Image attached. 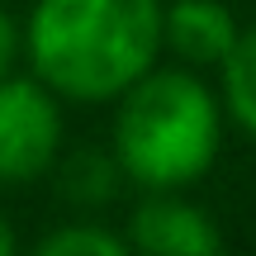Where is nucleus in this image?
<instances>
[{
  "label": "nucleus",
  "instance_id": "7ed1b4c3",
  "mask_svg": "<svg viewBox=\"0 0 256 256\" xmlns=\"http://www.w3.org/2000/svg\"><path fill=\"white\" fill-rule=\"evenodd\" d=\"M62 156V95L38 76H0V185H28Z\"/></svg>",
  "mask_w": 256,
  "mask_h": 256
},
{
  "label": "nucleus",
  "instance_id": "f03ea898",
  "mask_svg": "<svg viewBox=\"0 0 256 256\" xmlns=\"http://www.w3.org/2000/svg\"><path fill=\"white\" fill-rule=\"evenodd\" d=\"M114 162L142 190H190L223 147V100L194 66H152L119 95Z\"/></svg>",
  "mask_w": 256,
  "mask_h": 256
},
{
  "label": "nucleus",
  "instance_id": "423d86ee",
  "mask_svg": "<svg viewBox=\"0 0 256 256\" xmlns=\"http://www.w3.org/2000/svg\"><path fill=\"white\" fill-rule=\"evenodd\" d=\"M223 72V114L256 142V28H242L232 52L218 62Z\"/></svg>",
  "mask_w": 256,
  "mask_h": 256
},
{
  "label": "nucleus",
  "instance_id": "1a4fd4ad",
  "mask_svg": "<svg viewBox=\"0 0 256 256\" xmlns=\"http://www.w3.org/2000/svg\"><path fill=\"white\" fill-rule=\"evenodd\" d=\"M24 57V24L0 5V76L14 72V62Z\"/></svg>",
  "mask_w": 256,
  "mask_h": 256
},
{
  "label": "nucleus",
  "instance_id": "f257e3e1",
  "mask_svg": "<svg viewBox=\"0 0 256 256\" xmlns=\"http://www.w3.org/2000/svg\"><path fill=\"white\" fill-rule=\"evenodd\" d=\"M166 0H34L24 57L72 104H110L162 57Z\"/></svg>",
  "mask_w": 256,
  "mask_h": 256
},
{
  "label": "nucleus",
  "instance_id": "6e6552de",
  "mask_svg": "<svg viewBox=\"0 0 256 256\" xmlns=\"http://www.w3.org/2000/svg\"><path fill=\"white\" fill-rule=\"evenodd\" d=\"M128 238L100 228V223L81 218V223H62L38 242V256H124Z\"/></svg>",
  "mask_w": 256,
  "mask_h": 256
},
{
  "label": "nucleus",
  "instance_id": "39448f33",
  "mask_svg": "<svg viewBox=\"0 0 256 256\" xmlns=\"http://www.w3.org/2000/svg\"><path fill=\"white\" fill-rule=\"evenodd\" d=\"M242 24L223 0H171L162 19V43L185 66H218L232 52Z\"/></svg>",
  "mask_w": 256,
  "mask_h": 256
},
{
  "label": "nucleus",
  "instance_id": "0eeeda50",
  "mask_svg": "<svg viewBox=\"0 0 256 256\" xmlns=\"http://www.w3.org/2000/svg\"><path fill=\"white\" fill-rule=\"evenodd\" d=\"M124 166L114 162V152H72L57 171V190L81 209H100L119 194Z\"/></svg>",
  "mask_w": 256,
  "mask_h": 256
},
{
  "label": "nucleus",
  "instance_id": "9d476101",
  "mask_svg": "<svg viewBox=\"0 0 256 256\" xmlns=\"http://www.w3.org/2000/svg\"><path fill=\"white\" fill-rule=\"evenodd\" d=\"M14 247H19V238H14V228H10V218L0 214V256H14Z\"/></svg>",
  "mask_w": 256,
  "mask_h": 256
},
{
  "label": "nucleus",
  "instance_id": "20e7f679",
  "mask_svg": "<svg viewBox=\"0 0 256 256\" xmlns=\"http://www.w3.org/2000/svg\"><path fill=\"white\" fill-rule=\"evenodd\" d=\"M128 247L147 256H218L223 232L200 204L180 190H147V200L128 218Z\"/></svg>",
  "mask_w": 256,
  "mask_h": 256
}]
</instances>
